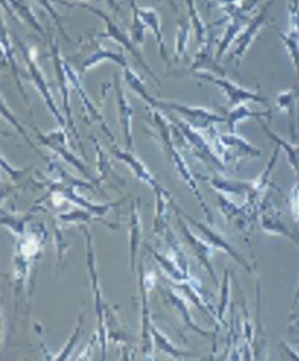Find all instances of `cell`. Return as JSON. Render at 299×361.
Returning <instances> with one entry per match:
<instances>
[{"label": "cell", "instance_id": "obj_1", "mask_svg": "<svg viewBox=\"0 0 299 361\" xmlns=\"http://www.w3.org/2000/svg\"><path fill=\"white\" fill-rule=\"evenodd\" d=\"M149 117H151V122H152L153 126H155V130H156L158 135H159V139H161V144H163V148H164V151H165V154H167V158L170 159L171 164L175 167L178 176L182 177V178L184 180V182H186V185L190 188L191 193H193L194 197L197 199V202L201 204L202 209H203L205 214H206L208 223H209V224H213V216H212V214H210V211H209V208H208V205H206V202H205V199H203V196H202L201 189H198V186H197V183H196V178H194L193 173L190 171L189 166L186 164L182 152H179V151L177 149V147H175V144H174V140H172V137H171V129H172L171 123L165 118L164 114H161L159 111H155V110H151V109H149Z\"/></svg>", "mask_w": 299, "mask_h": 361}, {"label": "cell", "instance_id": "obj_2", "mask_svg": "<svg viewBox=\"0 0 299 361\" xmlns=\"http://www.w3.org/2000/svg\"><path fill=\"white\" fill-rule=\"evenodd\" d=\"M56 2L60 4V5L66 6V8H81V9L89 11V12H92L95 16L101 18L103 21H104V24H106V32L101 34V35H98V38H111V39H114L115 43L122 44L129 53H132V54L134 56V59L137 60V63L141 65V66L148 72V75L152 76L156 82H159V78L152 72V69L149 68V65L145 62L144 56L141 54V51H139V49L136 47V44H134V42L132 39V37L127 35L125 30L120 28L118 24H115L114 19H111L106 12H103L101 9H98V8H94V6H91V5L85 4V2H76V0H75V2H66V0L63 2V0H56Z\"/></svg>", "mask_w": 299, "mask_h": 361}, {"label": "cell", "instance_id": "obj_3", "mask_svg": "<svg viewBox=\"0 0 299 361\" xmlns=\"http://www.w3.org/2000/svg\"><path fill=\"white\" fill-rule=\"evenodd\" d=\"M171 120L174 123L172 128L183 136L186 145L191 149L193 155L197 159H201L203 164H206L213 170H217V171L225 170V164L222 159L216 155V152L208 144V140L197 132V129H194L187 122H184V120L178 118L175 116H171Z\"/></svg>", "mask_w": 299, "mask_h": 361}, {"label": "cell", "instance_id": "obj_4", "mask_svg": "<svg viewBox=\"0 0 299 361\" xmlns=\"http://www.w3.org/2000/svg\"><path fill=\"white\" fill-rule=\"evenodd\" d=\"M82 231L85 234L87 240V265L91 276V283H92V290H94V302H95V314L98 319V334L96 336L99 338V343H101V351H103V360L107 358V326H106V307L103 302V295H101V288H99V281H98V274H96V259H95V250L92 245V237L91 231L82 226Z\"/></svg>", "mask_w": 299, "mask_h": 361}, {"label": "cell", "instance_id": "obj_5", "mask_svg": "<svg viewBox=\"0 0 299 361\" xmlns=\"http://www.w3.org/2000/svg\"><path fill=\"white\" fill-rule=\"evenodd\" d=\"M158 110H170L183 117L184 122L193 126L197 130H210L213 125L227 122V117L219 116L205 107H193L187 104H182L177 102H167V99H158Z\"/></svg>", "mask_w": 299, "mask_h": 361}, {"label": "cell", "instance_id": "obj_6", "mask_svg": "<svg viewBox=\"0 0 299 361\" xmlns=\"http://www.w3.org/2000/svg\"><path fill=\"white\" fill-rule=\"evenodd\" d=\"M50 49H51V57H53V66H54V72H56V79L58 82L60 92H62V104H63L62 107H63V111H65V116H66L68 128L70 129L79 149H81L82 155L85 157L84 144H82L81 136H79V133L76 130V126L73 123L72 107H70V91H69L70 81H69V76H68L66 69H65V60L62 59V54H60V49H58L57 42H53V39H50Z\"/></svg>", "mask_w": 299, "mask_h": 361}, {"label": "cell", "instance_id": "obj_7", "mask_svg": "<svg viewBox=\"0 0 299 361\" xmlns=\"http://www.w3.org/2000/svg\"><path fill=\"white\" fill-rule=\"evenodd\" d=\"M196 76L202 78V79H205V81H209L221 88L228 98L229 109H234L239 104H244L246 102H254V103H260V104L269 103V98H266L263 94L254 92L244 87H239L235 82H232L231 79H228L227 76H215V75H209L205 72H196Z\"/></svg>", "mask_w": 299, "mask_h": 361}, {"label": "cell", "instance_id": "obj_8", "mask_svg": "<svg viewBox=\"0 0 299 361\" xmlns=\"http://www.w3.org/2000/svg\"><path fill=\"white\" fill-rule=\"evenodd\" d=\"M171 208H172V211H175V212H178V214H182L187 221L191 224V226H194L198 231L202 233V238L205 240V242H208L213 249H216V250H222V252H225V253H228L235 262H238L239 265H241L247 272H251L253 269H251V267H250V264L247 262V260L239 255L232 246H231V243L228 242V240H225L224 238V235L219 233V231H216V230H213L210 226H208V224H203V223H201V221H197V219H194L191 215H189V214H186L182 208H179L175 202H174V199H171Z\"/></svg>", "mask_w": 299, "mask_h": 361}, {"label": "cell", "instance_id": "obj_9", "mask_svg": "<svg viewBox=\"0 0 299 361\" xmlns=\"http://www.w3.org/2000/svg\"><path fill=\"white\" fill-rule=\"evenodd\" d=\"M18 46L21 47V51H23V54H24V60H25V63H27V71H28V75H30V78H31V81H32L34 87L37 88V91L39 92V95H43V98H44V102H46L49 110H50L51 114L56 117L58 125L62 126V128H66V126H68V122L63 118V116H62V113H60V110L57 109L54 98H53V95H51V92H50V87H49V84H47V81H46V78H44V73L42 72V69H39V66L37 65L35 59H34V56H32V51L28 50V47H27L25 44H23L21 42H18Z\"/></svg>", "mask_w": 299, "mask_h": 361}, {"label": "cell", "instance_id": "obj_10", "mask_svg": "<svg viewBox=\"0 0 299 361\" xmlns=\"http://www.w3.org/2000/svg\"><path fill=\"white\" fill-rule=\"evenodd\" d=\"M35 133H37V137H38V142L46 145L47 148H50L51 151H54L56 154H58L60 157H62L65 161L70 166H73L79 173H82L84 177H87L88 180H91V182H95L99 185V180H96L91 173L89 170L87 169V166L79 161V158L70 152L66 147V132L63 129H57L54 132H50L47 135L44 133H39V130L37 128H34Z\"/></svg>", "mask_w": 299, "mask_h": 361}, {"label": "cell", "instance_id": "obj_11", "mask_svg": "<svg viewBox=\"0 0 299 361\" xmlns=\"http://www.w3.org/2000/svg\"><path fill=\"white\" fill-rule=\"evenodd\" d=\"M272 5H273V0L267 2L260 12H258L253 19H250L247 27L243 30V32L235 38L234 51L231 53L229 60H238V62H239V60H241L246 56V53L248 51V49H250L251 43L254 42V38L258 34V31H260L269 23V19H270L269 9H270Z\"/></svg>", "mask_w": 299, "mask_h": 361}, {"label": "cell", "instance_id": "obj_12", "mask_svg": "<svg viewBox=\"0 0 299 361\" xmlns=\"http://www.w3.org/2000/svg\"><path fill=\"white\" fill-rule=\"evenodd\" d=\"M175 215H177L178 226H179V228H182V231H183V235H184V240H186L187 246L190 247V250L193 252L196 259L198 260V262H201V265L208 271V274L212 276V279L216 283L217 278H216V274H215V271L212 268V264H210V257H212L213 247L208 242H205L202 237H197V235H194L190 231V228H189V226L186 223V218L182 214L175 212Z\"/></svg>", "mask_w": 299, "mask_h": 361}, {"label": "cell", "instance_id": "obj_13", "mask_svg": "<svg viewBox=\"0 0 299 361\" xmlns=\"http://www.w3.org/2000/svg\"><path fill=\"white\" fill-rule=\"evenodd\" d=\"M139 290H141V303H142V334H141V341H142V351L146 358L153 360V338H152V322H151V310H149V303H148V291L149 288L146 287L145 283V269H144V260L139 262Z\"/></svg>", "mask_w": 299, "mask_h": 361}, {"label": "cell", "instance_id": "obj_14", "mask_svg": "<svg viewBox=\"0 0 299 361\" xmlns=\"http://www.w3.org/2000/svg\"><path fill=\"white\" fill-rule=\"evenodd\" d=\"M202 71H212V72L217 73L219 76H227V72L221 66H219L216 54H215L213 25L209 27L206 42L202 44V49L196 53V56L193 57V63L189 68V72H191V73L202 72Z\"/></svg>", "mask_w": 299, "mask_h": 361}, {"label": "cell", "instance_id": "obj_15", "mask_svg": "<svg viewBox=\"0 0 299 361\" xmlns=\"http://www.w3.org/2000/svg\"><path fill=\"white\" fill-rule=\"evenodd\" d=\"M111 145H113V149H111L113 155H114L117 159H120V161H123V163L134 173V176H136L139 180H141V182H144V183H146L148 186H151L155 193H156V192L165 190L161 185H159V183L156 182V178L152 176V173L148 170V167H146V166L141 161V159H139L132 151H129V149H126V151L120 149L115 140H114V142H111Z\"/></svg>", "mask_w": 299, "mask_h": 361}, {"label": "cell", "instance_id": "obj_16", "mask_svg": "<svg viewBox=\"0 0 299 361\" xmlns=\"http://www.w3.org/2000/svg\"><path fill=\"white\" fill-rule=\"evenodd\" d=\"M219 149L221 152H228L227 161H234L241 157H262V151L251 145L250 142L236 133H222L217 136Z\"/></svg>", "mask_w": 299, "mask_h": 361}, {"label": "cell", "instance_id": "obj_17", "mask_svg": "<svg viewBox=\"0 0 299 361\" xmlns=\"http://www.w3.org/2000/svg\"><path fill=\"white\" fill-rule=\"evenodd\" d=\"M262 227L267 234H277V235H284L288 237L289 240L299 247V227L298 223L289 224L285 223L282 216L276 212L273 208H266L262 214Z\"/></svg>", "mask_w": 299, "mask_h": 361}, {"label": "cell", "instance_id": "obj_18", "mask_svg": "<svg viewBox=\"0 0 299 361\" xmlns=\"http://www.w3.org/2000/svg\"><path fill=\"white\" fill-rule=\"evenodd\" d=\"M114 87L117 92V106H118V120L120 126H122V132L126 140V148L129 151L133 149V130H132V120H133V109L129 104V99L126 97V92L120 82V76L114 75Z\"/></svg>", "mask_w": 299, "mask_h": 361}, {"label": "cell", "instance_id": "obj_19", "mask_svg": "<svg viewBox=\"0 0 299 361\" xmlns=\"http://www.w3.org/2000/svg\"><path fill=\"white\" fill-rule=\"evenodd\" d=\"M65 69H66V73H68V76H69L70 85L73 87V90H75L76 94L79 95V98H81V102H82L84 107L87 109V111H88L91 120H95V122H98L99 126H101L103 132L108 136L110 142H114V140H115L114 135L110 132V129H108V126H107V123H106V120H104L101 111H99V110L96 109V106H94V103L91 102V98H89L88 94L85 92V90H84L81 81H79V75L75 72V69H73L68 62H65Z\"/></svg>", "mask_w": 299, "mask_h": 361}, {"label": "cell", "instance_id": "obj_20", "mask_svg": "<svg viewBox=\"0 0 299 361\" xmlns=\"http://www.w3.org/2000/svg\"><path fill=\"white\" fill-rule=\"evenodd\" d=\"M216 202L217 208L221 209L227 221L232 226H235L238 230L247 233V228L250 227V211L246 207H238L234 204L231 199H228L224 193H216Z\"/></svg>", "mask_w": 299, "mask_h": 361}, {"label": "cell", "instance_id": "obj_21", "mask_svg": "<svg viewBox=\"0 0 299 361\" xmlns=\"http://www.w3.org/2000/svg\"><path fill=\"white\" fill-rule=\"evenodd\" d=\"M47 186H49L51 190H54V192L62 193V195L65 196V199L72 200V202H73V204H76L79 208H84V209H87V211L92 212V214H95L96 216H103V215H106L110 209H113V208L118 207L120 204L123 202V200H118V202H111V204H107V205H95V204H91L89 200H85L84 197L77 196V195H76V192H75V189H76V188H73V186L65 185V183H62V182H58V183L49 182V183H47Z\"/></svg>", "mask_w": 299, "mask_h": 361}, {"label": "cell", "instance_id": "obj_22", "mask_svg": "<svg viewBox=\"0 0 299 361\" xmlns=\"http://www.w3.org/2000/svg\"><path fill=\"white\" fill-rule=\"evenodd\" d=\"M163 298H164V302H165L168 306L174 307V310L179 314V317L183 319V322H184V325H186L187 328L193 329L194 332H197L198 335H202V336H205V338H216V334H215V332L205 331V329H202L201 326H197V325L194 324L193 317L190 316L189 306L186 305L184 300H183L182 297H178L171 288H164V290H163Z\"/></svg>", "mask_w": 299, "mask_h": 361}, {"label": "cell", "instance_id": "obj_23", "mask_svg": "<svg viewBox=\"0 0 299 361\" xmlns=\"http://www.w3.org/2000/svg\"><path fill=\"white\" fill-rule=\"evenodd\" d=\"M299 99V88L293 87L288 91H284L281 94H277L276 97V107L277 110L285 111L289 117V129H291V142L296 144V125H295V111H296V104Z\"/></svg>", "mask_w": 299, "mask_h": 361}, {"label": "cell", "instance_id": "obj_24", "mask_svg": "<svg viewBox=\"0 0 299 361\" xmlns=\"http://www.w3.org/2000/svg\"><path fill=\"white\" fill-rule=\"evenodd\" d=\"M129 243H130V268L132 272L136 269V259L142 242V223H141V214H139V200L132 204L130 209V227H129Z\"/></svg>", "mask_w": 299, "mask_h": 361}, {"label": "cell", "instance_id": "obj_25", "mask_svg": "<svg viewBox=\"0 0 299 361\" xmlns=\"http://www.w3.org/2000/svg\"><path fill=\"white\" fill-rule=\"evenodd\" d=\"M139 15L144 19V23L146 27L152 30L155 34L156 43L159 46V53H161V57L165 62V65H170V54L167 50V44L164 42V35H163V28H161V19H159V15L156 13L155 9L152 8H139Z\"/></svg>", "mask_w": 299, "mask_h": 361}, {"label": "cell", "instance_id": "obj_26", "mask_svg": "<svg viewBox=\"0 0 299 361\" xmlns=\"http://www.w3.org/2000/svg\"><path fill=\"white\" fill-rule=\"evenodd\" d=\"M94 49H95V50H94L89 56H87V57L84 59V62L81 63V73H84V72L92 69V68H95L98 63L104 62V60H113L114 63H117L118 66H122V68H126V66H127V62H126V59H125L123 53H113V51H108V50H106L101 44H95Z\"/></svg>", "mask_w": 299, "mask_h": 361}, {"label": "cell", "instance_id": "obj_27", "mask_svg": "<svg viewBox=\"0 0 299 361\" xmlns=\"http://www.w3.org/2000/svg\"><path fill=\"white\" fill-rule=\"evenodd\" d=\"M155 197H156V208H155V219H153V234L165 235V233L170 230L168 205L172 197L167 190L156 192Z\"/></svg>", "mask_w": 299, "mask_h": 361}, {"label": "cell", "instance_id": "obj_28", "mask_svg": "<svg viewBox=\"0 0 299 361\" xmlns=\"http://www.w3.org/2000/svg\"><path fill=\"white\" fill-rule=\"evenodd\" d=\"M2 53H4V59H6V62H8L9 66H11V72H12V75H13V78H15V82H16V85H18V88H19V92H21L25 104L30 107V99H28L27 91H25V88H24V85H23L21 69H19V66H18V63H16L15 50H13V47H12V43H11V39H9V35H8V31H6L5 25L2 27Z\"/></svg>", "mask_w": 299, "mask_h": 361}, {"label": "cell", "instance_id": "obj_29", "mask_svg": "<svg viewBox=\"0 0 299 361\" xmlns=\"http://www.w3.org/2000/svg\"><path fill=\"white\" fill-rule=\"evenodd\" d=\"M248 16L250 15H234L232 16V21L231 24H228V28L225 31V34L222 35L221 42L217 44L216 49V59L221 60V57L228 51L229 46L235 42L236 35L239 34V30L244 27V24L248 21Z\"/></svg>", "mask_w": 299, "mask_h": 361}, {"label": "cell", "instance_id": "obj_30", "mask_svg": "<svg viewBox=\"0 0 299 361\" xmlns=\"http://www.w3.org/2000/svg\"><path fill=\"white\" fill-rule=\"evenodd\" d=\"M272 116H273L272 110H267V111H253L244 103V104H239V106H236V107L229 110V113L227 114V122L225 123L228 125L231 133H236L238 123L244 122L246 118H248V117H257V118L269 117V118H272Z\"/></svg>", "mask_w": 299, "mask_h": 361}, {"label": "cell", "instance_id": "obj_31", "mask_svg": "<svg viewBox=\"0 0 299 361\" xmlns=\"http://www.w3.org/2000/svg\"><path fill=\"white\" fill-rule=\"evenodd\" d=\"M146 249H148V252L155 257L156 262H158L159 265H161V268L164 269V272H165L172 281H175V283H184V281H191V279L183 272V269L177 265V262H175V260H174L172 257L163 256L161 253H158L156 250H153L149 245H146Z\"/></svg>", "mask_w": 299, "mask_h": 361}, {"label": "cell", "instance_id": "obj_32", "mask_svg": "<svg viewBox=\"0 0 299 361\" xmlns=\"http://www.w3.org/2000/svg\"><path fill=\"white\" fill-rule=\"evenodd\" d=\"M258 122H260L263 130L267 133V136L273 140V142H276V145H279L281 148H284L286 151V155H288V159H289V164L291 167L293 169L295 174H296V182L299 183V147L296 144H288L286 140H284L282 137H279L276 133H273L266 123H263L260 118H258Z\"/></svg>", "mask_w": 299, "mask_h": 361}, {"label": "cell", "instance_id": "obj_33", "mask_svg": "<svg viewBox=\"0 0 299 361\" xmlns=\"http://www.w3.org/2000/svg\"><path fill=\"white\" fill-rule=\"evenodd\" d=\"M8 2L11 5V9L13 12H16V15L21 18L25 24H28L35 32H38L42 37H46L44 28L42 27V24L38 23V19L34 15V12H32L31 6L28 5L27 0H8Z\"/></svg>", "mask_w": 299, "mask_h": 361}, {"label": "cell", "instance_id": "obj_34", "mask_svg": "<svg viewBox=\"0 0 299 361\" xmlns=\"http://www.w3.org/2000/svg\"><path fill=\"white\" fill-rule=\"evenodd\" d=\"M125 79H126V82L129 84V87H130L139 97H141L149 107H155V109H156L158 98L152 97V95L148 92V90H146V87H145L142 79L137 76V73H136L134 71H132V69L127 68V66L125 68Z\"/></svg>", "mask_w": 299, "mask_h": 361}, {"label": "cell", "instance_id": "obj_35", "mask_svg": "<svg viewBox=\"0 0 299 361\" xmlns=\"http://www.w3.org/2000/svg\"><path fill=\"white\" fill-rule=\"evenodd\" d=\"M151 332H152V338H153V344L159 351L170 354L171 357L178 358V360L186 358V357H194V353H191V351H183V350H178L177 347H174L168 341V338L161 331H158L153 325H152Z\"/></svg>", "mask_w": 299, "mask_h": 361}, {"label": "cell", "instance_id": "obj_36", "mask_svg": "<svg viewBox=\"0 0 299 361\" xmlns=\"http://www.w3.org/2000/svg\"><path fill=\"white\" fill-rule=\"evenodd\" d=\"M184 2H186V5H187V9H189V18H190V23H191L193 31H194L196 42H197V44L202 46V44L206 42V38H208L209 27H206V25L203 24L201 15H198V12H197L194 0H184Z\"/></svg>", "mask_w": 299, "mask_h": 361}, {"label": "cell", "instance_id": "obj_37", "mask_svg": "<svg viewBox=\"0 0 299 361\" xmlns=\"http://www.w3.org/2000/svg\"><path fill=\"white\" fill-rule=\"evenodd\" d=\"M191 28L193 27H191V23H190V18L179 19L178 31H177V37H175V59L177 60H179V57L186 56Z\"/></svg>", "mask_w": 299, "mask_h": 361}, {"label": "cell", "instance_id": "obj_38", "mask_svg": "<svg viewBox=\"0 0 299 361\" xmlns=\"http://www.w3.org/2000/svg\"><path fill=\"white\" fill-rule=\"evenodd\" d=\"M132 11H133V23H132V39L134 42L136 46L141 47L145 43V37H146V25L144 23V19L139 15V6L136 5L134 0H130Z\"/></svg>", "mask_w": 299, "mask_h": 361}, {"label": "cell", "instance_id": "obj_39", "mask_svg": "<svg viewBox=\"0 0 299 361\" xmlns=\"http://www.w3.org/2000/svg\"><path fill=\"white\" fill-rule=\"evenodd\" d=\"M284 43L286 46V50L292 59V63L296 69V72L299 73V37L295 31L293 27L289 25V30L286 34H281Z\"/></svg>", "mask_w": 299, "mask_h": 361}, {"label": "cell", "instance_id": "obj_40", "mask_svg": "<svg viewBox=\"0 0 299 361\" xmlns=\"http://www.w3.org/2000/svg\"><path fill=\"white\" fill-rule=\"evenodd\" d=\"M229 291H231V272L227 269L224 275V283L221 287V300H219V306H217V319L219 322H225V313L228 309V302H229Z\"/></svg>", "mask_w": 299, "mask_h": 361}, {"label": "cell", "instance_id": "obj_41", "mask_svg": "<svg viewBox=\"0 0 299 361\" xmlns=\"http://www.w3.org/2000/svg\"><path fill=\"white\" fill-rule=\"evenodd\" d=\"M92 140H94V147H95L96 157H98V170H99V173H101V178H99V182H103V180H106L113 173L111 163H110V158H108L107 152L98 145V140L94 136H92Z\"/></svg>", "mask_w": 299, "mask_h": 361}, {"label": "cell", "instance_id": "obj_42", "mask_svg": "<svg viewBox=\"0 0 299 361\" xmlns=\"http://www.w3.org/2000/svg\"><path fill=\"white\" fill-rule=\"evenodd\" d=\"M35 2L42 6L50 16H51V19H53V23L56 24V27L58 28V31L62 32V35L66 38V42H69V43H72V39H70V37L68 35V32H66V30H65V27H63V23H62V18H60V15L57 13V11L54 9V6H53V0H35Z\"/></svg>", "mask_w": 299, "mask_h": 361}, {"label": "cell", "instance_id": "obj_43", "mask_svg": "<svg viewBox=\"0 0 299 361\" xmlns=\"http://www.w3.org/2000/svg\"><path fill=\"white\" fill-rule=\"evenodd\" d=\"M58 219L62 223H91L92 221V215L89 211L84 209V208H79V209H73L68 214H60Z\"/></svg>", "mask_w": 299, "mask_h": 361}, {"label": "cell", "instance_id": "obj_44", "mask_svg": "<svg viewBox=\"0 0 299 361\" xmlns=\"http://www.w3.org/2000/svg\"><path fill=\"white\" fill-rule=\"evenodd\" d=\"M30 219V215H25V216H11V215H6L4 214L2 216V223L4 226H8L11 228V231H13L15 235H19L23 237L24 233H25V224Z\"/></svg>", "mask_w": 299, "mask_h": 361}, {"label": "cell", "instance_id": "obj_45", "mask_svg": "<svg viewBox=\"0 0 299 361\" xmlns=\"http://www.w3.org/2000/svg\"><path fill=\"white\" fill-rule=\"evenodd\" d=\"M82 322H84V316L81 314V316H79V319H77V325H76V329H75V332H73V335H72V338H70V341H69V344L66 345V348H63L62 354L53 357L54 360H66V358H70V355H69V354L72 353V350H73L75 344L77 343L79 335H81V331H82Z\"/></svg>", "mask_w": 299, "mask_h": 361}, {"label": "cell", "instance_id": "obj_46", "mask_svg": "<svg viewBox=\"0 0 299 361\" xmlns=\"http://www.w3.org/2000/svg\"><path fill=\"white\" fill-rule=\"evenodd\" d=\"M2 114H4V117L8 120V122H11V123H12V125H13V126H15V128L19 130V132H21V135L25 137L27 142H28V144H30V145H31V147H32V148H34V149L38 152V155H42V158H44V154H43L42 151H39V149H37V148H35V147L31 144V139L28 137V135H27L25 129H24V128H23V125L19 123L18 120L15 118V116L11 113V110L6 107V104H5V102H4V98H2Z\"/></svg>", "mask_w": 299, "mask_h": 361}, {"label": "cell", "instance_id": "obj_47", "mask_svg": "<svg viewBox=\"0 0 299 361\" xmlns=\"http://www.w3.org/2000/svg\"><path fill=\"white\" fill-rule=\"evenodd\" d=\"M288 12H289V25L295 28L299 37V0H288Z\"/></svg>", "mask_w": 299, "mask_h": 361}, {"label": "cell", "instance_id": "obj_48", "mask_svg": "<svg viewBox=\"0 0 299 361\" xmlns=\"http://www.w3.org/2000/svg\"><path fill=\"white\" fill-rule=\"evenodd\" d=\"M291 209H292V216H293V221H299V183H295V188L291 192Z\"/></svg>", "mask_w": 299, "mask_h": 361}, {"label": "cell", "instance_id": "obj_49", "mask_svg": "<svg viewBox=\"0 0 299 361\" xmlns=\"http://www.w3.org/2000/svg\"><path fill=\"white\" fill-rule=\"evenodd\" d=\"M56 243H57V249H58V267L62 264L63 260V253L66 250V242L65 237L62 235V231H60L58 227H56Z\"/></svg>", "mask_w": 299, "mask_h": 361}, {"label": "cell", "instance_id": "obj_50", "mask_svg": "<svg viewBox=\"0 0 299 361\" xmlns=\"http://www.w3.org/2000/svg\"><path fill=\"white\" fill-rule=\"evenodd\" d=\"M2 167L9 173V176L13 178V180H16V178H19V177H21L27 170H23V171H19V170H12L11 169V166L5 161V158L2 157Z\"/></svg>", "mask_w": 299, "mask_h": 361}, {"label": "cell", "instance_id": "obj_51", "mask_svg": "<svg viewBox=\"0 0 299 361\" xmlns=\"http://www.w3.org/2000/svg\"><path fill=\"white\" fill-rule=\"evenodd\" d=\"M298 305H299V279H298V288H296V293L293 297V307H296Z\"/></svg>", "mask_w": 299, "mask_h": 361}]
</instances>
